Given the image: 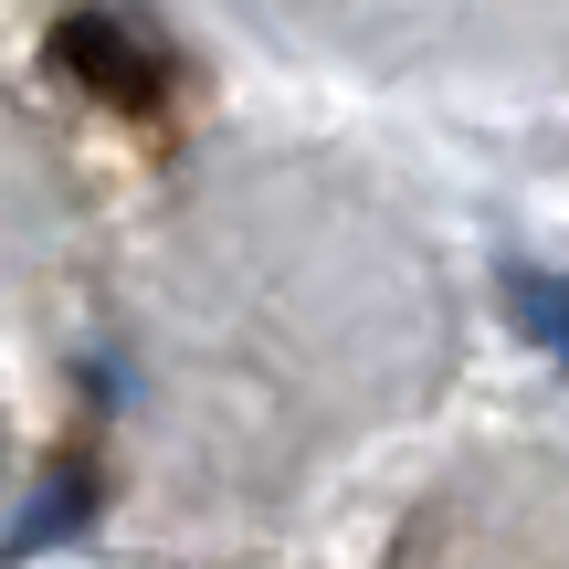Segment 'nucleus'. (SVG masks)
<instances>
[{"instance_id":"nucleus-1","label":"nucleus","mask_w":569,"mask_h":569,"mask_svg":"<svg viewBox=\"0 0 569 569\" xmlns=\"http://www.w3.org/2000/svg\"><path fill=\"white\" fill-rule=\"evenodd\" d=\"M496 296H507L517 338H528L538 359L569 380V274H559V264H538V253H507V264H496Z\"/></svg>"}]
</instances>
